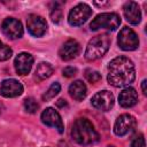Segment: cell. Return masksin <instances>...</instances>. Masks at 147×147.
Here are the masks:
<instances>
[{"instance_id":"1","label":"cell","mask_w":147,"mask_h":147,"mask_svg":"<svg viewBox=\"0 0 147 147\" xmlns=\"http://www.w3.org/2000/svg\"><path fill=\"white\" fill-rule=\"evenodd\" d=\"M136 78V69L133 62L126 56H117L113 59L108 65L107 80L115 87H123L131 84Z\"/></svg>"},{"instance_id":"2","label":"cell","mask_w":147,"mask_h":147,"mask_svg":"<svg viewBox=\"0 0 147 147\" xmlns=\"http://www.w3.org/2000/svg\"><path fill=\"white\" fill-rule=\"evenodd\" d=\"M72 139L79 145H93L100 140V136L87 118H78L71 129Z\"/></svg>"},{"instance_id":"3","label":"cell","mask_w":147,"mask_h":147,"mask_svg":"<svg viewBox=\"0 0 147 147\" xmlns=\"http://www.w3.org/2000/svg\"><path fill=\"white\" fill-rule=\"evenodd\" d=\"M110 42H111V39L107 33L100 34V36H96V37L92 38L88 41L86 51H85L86 60L95 61V60L102 57L107 53V51L109 49Z\"/></svg>"},{"instance_id":"4","label":"cell","mask_w":147,"mask_h":147,"mask_svg":"<svg viewBox=\"0 0 147 147\" xmlns=\"http://www.w3.org/2000/svg\"><path fill=\"white\" fill-rule=\"evenodd\" d=\"M121 24V17L116 13H102L95 16L90 24V29L92 31H98L100 29L107 30H116Z\"/></svg>"},{"instance_id":"5","label":"cell","mask_w":147,"mask_h":147,"mask_svg":"<svg viewBox=\"0 0 147 147\" xmlns=\"http://www.w3.org/2000/svg\"><path fill=\"white\" fill-rule=\"evenodd\" d=\"M92 15V9L86 3H78L77 6H75L68 16V21L70 25L74 26H79L82 24H84L87 18Z\"/></svg>"},{"instance_id":"6","label":"cell","mask_w":147,"mask_h":147,"mask_svg":"<svg viewBox=\"0 0 147 147\" xmlns=\"http://www.w3.org/2000/svg\"><path fill=\"white\" fill-rule=\"evenodd\" d=\"M118 45L123 51H134L139 46L137 33L129 26H124L118 33Z\"/></svg>"},{"instance_id":"7","label":"cell","mask_w":147,"mask_h":147,"mask_svg":"<svg viewBox=\"0 0 147 147\" xmlns=\"http://www.w3.org/2000/svg\"><path fill=\"white\" fill-rule=\"evenodd\" d=\"M136 118L130 114H122L117 117L115 125H114V132L116 136L123 137L127 133H130L136 127Z\"/></svg>"},{"instance_id":"8","label":"cell","mask_w":147,"mask_h":147,"mask_svg":"<svg viewBox=\"0 0 147 147\" xmlns=\"http://www.w3.org/2000/svg\"><path fill=\"white\" fill-rule=\"evenodd\" d=\"M1 30L6 37L9 39H18L23 36V26L22 23L14 18V17H7L3 20L1 24Z\"/></svg>"},{"instance_id":"9","label":"cell","mask_w":147,"mask_h":147,"mask_svg":"<svg viewBox=\"0 0 147 147\" xmlns=\"http://www.w3.org/2000/svg\"><path fill=\"white\" fill-rule=\"evenodd\" d=\"M91 103L94 108L102 110V111H107L114 106V95L111 92L107 90L100 91L92 96Z\"/></svg>"},{"instance_id":"10","label":"cell","mask_w":147,"mask_h":147,"mask_svg":"<svg viewBox=\"0 0 147 147\" xmlns=\"http://www.w3.org/2000/svg\"><path fill=\"white\" fill-rule=\"evenodd\" d=\"M26 26H28V31L33 37H41L46 33V30H47L46 21L41 16L36 15V14H31L28 17Z\"/></svg>"},{"instance_id":"11","label":"cell","mask_w":147,"mask_h":147,"mask_svg":"<svg viewBox=\"0 0 147 147\" xmlns=\"http://www.w3.org/2000/svg\"><path fill=\"white\" fill-rule=\"evenodd\" d=\"M41 121L45 125L47 126H52V127H55L57 129V131L60 133L63 132V122H62V118L60 116V114L52 107H48L46 108L42 113H41Z\"/></svg>"},{"instance_id":"12","label":"cell","mask_w":147,"mask_h":147,"mask_svg":"<svg viewBox=\"0 0 147 147\" xmlns=\"http://www.w3.org/2000/svg\"><path fill=\"white\" fill-rule=\"evenodd\" d=\"M23 93L22 84L16 79H5L0 86V94L5 98H15Z\"/></svg>"},{"instance_id":"13","label":"cell","mask_w":147,"mask_h":147,"mask_svg":"<svg viewBox=\"0 0 147 147\" xmlns=\"http://www.w3.org/2000/svg\"><path fill=\"white\" fill-rule=\"evenodd\" d=\"M33 64V56L29 53H20L14 61L15 70L18 75H26L30 72L31 68Z\"/></svg>"},{"instance_id":"14","label":"cell","mask_w":147,"mask_h":147,"mask_svg":"<svg viewBox=\"0 0 147 147\" xmlns=\"http://www.w3.org/2000/svg\"><path fill=\"white\" fill-rule=\"evenodd\" d=\"M79 51H80L79 44L74 39H69L61 46V48L59 51V55L62 60L69 61V60H72L74 57H76L78 55Z\"/></svg>"},{"instance_id":"15","label":"cell","mask_w":147,"mask_h":147,"mask_svg":"<svg viewBox=\"0 0 147 147\" xmlns=\"http://www.w3.org/2000/svg\"><path fill=\"white\" fill-rule=\"evenodd\" d=\"M123 11H124V16L129 23H131L133 25H137L140 23L141 13H140V8L137 2L127 1L123 7Z\"/></svg>"},{"instance_id":"16","label":"cell","mask_w":147,"mask_h":147,"mask_svg":"<svg viewBox=\"0 0 147 147\" xmlns=\"http://www.w3.org/2000/svg\"><path fill=\"white\" fill-rule=\"evenodd\" d=\"M118 102L124 108L133 107L138 102V94L133 87H125L118 95Z\"/></svg>"},{"instance_id":"17","label":"cell","mask_w":147,"mask_h":147,"mask_svg":"<svg viewBox=\"0 0 147 147\" xmlns=\"http://www.w3.org/2000/svg\"><path fill=\"white\" fill-rule=\"evenodd\" d=\"M87 93L86 85L82 80H75L70 86H69V94L72 99L76 101H82L85 99Z\"/></svg>"},{"instance_id":"18","label":"cell","mask_w":147,"mask_h":147,"mask_svg":"<svg viewBox=\"0 0 147 147\" xmlns=\"http://www.w3.org/2000/svg\"><path fill=\"white\" fill-rule=\"evenodd\" d=\"M53 67L47 63V62H41L38 64L37 69H36V76L39 78V79H46L48 77H51L53 75Z\"/></svg>"},{"instance_id":"19","label":"cell","mask_w":147,"mask_h":147,"mask_svg":"<svg viewBox=\"0 0 147 147\" xmlns=\"http://www.w3.org/2000/svg\"><path fill=\"white\" fill-rule=\"evenodd\" d=\"M60 91H61V85H60L57 82L53 83V84L49 86V88L42 94V100H44V101H48V100L55 98V95H56Z\"/></svg>"},{"instance_id":"20","label":"cell","mask_w":147,"mask_h":147,"mask_svg":"<svg viewBox=\"0 0 147 147\" xmlns=\"http://www.w3.org/2000/svg\"><path fill=\"white\" fill-rule=\"evenodd\" d=\"M24 108H25V110H26L28 113L34 114V113H37V110L39 109V105H38V102H37L33 98H26V99L24 100Z\"/></svg>"},{"instance_id":"21","label":"cell","mask_w":147,"mask_h":147,"mask_svg":"<svg viewBox=\"0 0 147 147\" xmlns=\"http://www.w3.org/2000/svg\"><path fill=\"white\" fill-rule=\"evenodd\" d=\"M13 55V51L9 46L5 45L0 40V61H6Z\"/></svg>"},{"instance_id":"22","label":"cell","mask_w":147,"mask_h":147,"mask_svg":"<svg viewBox=\"0 0 147 147\" xmlns=\"http://www.w3.org/2000/svg\"><path fill=\"white\" fill-rule=\"evenodd\" d=\"M85 77L90 83H96L101 79V75L98 71L92 70V69H87L85 71Z\"/></svg>"},{"instance_id":"23","label":"cell","mask_w":147,"mask_h":147,"mask_svg":"<svg viewBox=\"0 0 147 147\" xmlns=\"http://www.w3.org/2000/svg\"><path fill=\"white\" fill-rule=\"evenodd\" d=\"M131 147H145V138L144 134L138 133L131 140Z\"/></svg>"},{"instance_id":"24","label":"cell","mask_w":147,"mask_h":147,"mask_svg":"<svg viewBox=\"0 0 147 147\" xmlns=\"http://www.w3.org/2000/svg\"><path fill=\"white\" fill-rule=\"evenodd\" d=\"M51 18L55 23H59L61 21V18H62V10H61L60 7L56 6V3H55V7L51 10Z\"/></svg>"},{"instance_id":"25","label":"cell","mask_w":147,"mask_h":147,"mask_svg":"<svg viewBox=\"0 0 147 147\" xmlns=\"http://www.w3.org/2000/svg\"><path fill=\"white\" fill-rule=\"evenodd\" d=\"M63 76L64 77H74L76 74H77V69L75 68V67H65L64 69H63Z\"/></svg>"},{"instance_id":"26","label":"cell","mask_w":147,"mask_h":147,"mask_svg":"<svg viewBox=\"0 0 147 147\" xmlns=\"http://www.w3.org/2000/svg\"><path fill=\"white\" fill-rule=\"evenodd\" d=\"M146 83H147V80L146 79H144L142 80V83H141V88H142V93L146 95L147 94V90H146Z\"/></svg>"},{"instance_id":"27","label":"cell","mask_w":147,"mask_h":147,"mask_svg":"<svg viewBox=\"0 0 147 147\" xmlns=\"http://www.w3.org/2000/svg\"><path fill=\"white\" fill-rule=\"evenodd\" d=\"M63 103H64V105H67V103H65V100H63V99H60V100L57 101V106H60V107H62V106H63Z\"/></svg>"},{"instance_id":"28","label":"cell","mask_w":147,"mask_h":147,"mask_svg":"<svg viewBox=\"0 0 147 147\" xmlns=\"http://www.w3.org/2000/svg\"><path fill=\"white\" fill-rule=\"evenodd\" d=\"M1 110H2V106L0 105V113H1Z\"/></svg>"}]
</instances>
